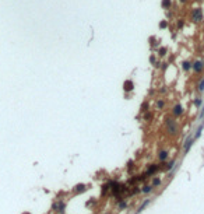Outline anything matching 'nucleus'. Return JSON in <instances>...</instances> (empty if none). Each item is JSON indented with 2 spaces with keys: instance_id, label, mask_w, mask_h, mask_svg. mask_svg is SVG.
Returning <instances> with one entry per match:
<instances>
[{
  "instance_id": "1",
  "label": "nucleus",
  "mask_w": 204,
  "mask_h": 214,
  "mask_svg": "<svg viewBox=\"0 0 204 214\" xmlns=\"http://www.w3.org/2000/svg\"><path fill=\"white\" fill-rule=\"evenodd\" d=\"M191 20H193L194 22H200L203 20V10L201 9H194L193 11H191Z\"/></svg>"
},
{
  "instance_id": "2",
  "label": "nucleus",
  "mask_w": 204,
  "mask_h": 214,
  "mask_svg": "<svg viewBox=\"0 0 204 214\" xmlns=\"http://www.w3.org/2000/svg\"><path fill=\"white\" fill-rule=\"evenodd\" d=\"M191 69H193V71L194 73H203V69H204V62L203 60H197V62H194L193 63V66H191Z\"/></svg>"
},
{
  "instance_id": "3",
  "label": "nucleus",
  "mask_w": 204,
  "mask_h": 214,
  "mask_svg": "<svg viewBox=\"0 0 204 214\" xmlns=\"http://www.w3.org/2000/svg\"><path fill=\"white\" fill-rule=\"evenodd\" d=\"M52 209H53L55 211L63 214V213H64V209H66V203H64V201H58V203H53Z\"/></svg>"
},
{
  "instance_id": "4",
  "label": "nucleus",
  "mask_w": 204,
  "mask_h": 214,
  "mask_svg": "<svg viewBox=\"0 0 204 214\" xmlns=\"http://www.w3.org/2000/svg\"><path fill=\"white\" fill-rule=\"evenodd\" d=\"M134 90V83L133 80H126V81L123 83V91L124 92H130Z\"/></svg>"
},
{
  "instance_id": "5",
  "label": "nucleus",
  "mask_w": 204,
  "mask_h": 214,
  "mask_svg": "<svg viewBox=\"0 0 204 214\" xmlns=\"http://www.w3.org/2000/svg\"><path fill=\"white\" fill-rule=\"evenodd\" d=\"M172 114H173L175 116H180V115L183 114V106H182L180 104L175 105V106H173V111H172Z\"/></svg>"
},
{
  "instance_id": "6",
  "label": "nucleus",
  "mask_w": 204,
  "mask_h": 214,
  "mask_svg": "<svg viewBox=\"0 0 204 214\" xmlns=\"http://www.w3.org/2000/svg\"><path fill=\"white\" fill-rule=\"evenodd\" d=\"M158 171H160V167H158V165H155V164H152L148 169H147L145 173H147V176H150V175H154V173L158 172Z\"/></svg>"
},
{
  "instance_id": "7",
  "label": "nucleus",
  "mask_w": 204,
  "mask_h": 214,
  "mask_svg": "<svg viewBox=\"0 0 204 214\" xmlns=\"http://www.w3.org/2000/svg\"><path fill=\"white\" fill-rule=\"evenodd\" d=\"M85 190H87V186L83 183H80V185H76V188H74V192L76 193H84Z\"/></svg>"
},
{
  "instance_id": "8",
  "label": "nucleus",
  "mask_w": 204,
  "mask_h": 214,
  "mask_svg": "<svg viewBox=\"0 0 204 214\" xmlns=\"http://www.w3.org/2000/svg\"><path fill=\"white\" fill-rule=\"evenodd\" d=\"M161 6H162V9H164V10L171 9V7H172V0H162Z\"/></svg>"
},
{
  "instance_id": "9",
  "label": "nucleus",
  "mask_w": 204,
  "mask_h": 214,
  "mask_svg": "<svg viewBox=\"0 0 204 214\" xmlns=\"http://www.w3.org/2000/svg\"><path fill=\"white\" fill-rule=\"evenodd\" d=\"M166 158H168V151L161 150L160 153H158V160H160V161H165Z\"/></svg>"
},
{
  "instance_id": "10",
  "label": "nucleus",
  "mask_w": 204,
  "mask_h": 214,
  "mask_svg": "<svg viewBox=\"0 0 204 214\" xmlns=\"http://www.w3.org/2000/svg\"><path fill=\"white\" fill-rule=\"evenodd\" d=\"M191 143H193V137H189V139H187L186 141H185V151L187 153L189 151V148H190V146H191Z\"/></svg>"
},
{
  "instance_id": "11",
  "label": "nucleus",
  "mask_w": 204,
  "mask_h": 214,
  "mask_svg": "<svg viewBox=\"0 0 204 214\" xmlns=\"http://www.w3.org/2000/svg\"><path fill=\"white\" fill-rule=\"evenodd\" d=\"M191 66H193V63L187 62V60H186V62H183V63H182V67H183V70H185V71H189L190 69H191Z\"/></svg>"
},
{
  "instance_id": "12",
  "label": "nucleus",
  "mask_w": 204,
  "mask_h": 214,
  "mask_svg": "<svg viewBox=\"0 0 204 214\" xmlns=\"http://www.w3.org/2000/svg\"><path fill=\"white\" fill-rule=\"evenodd\" d=\"M150 43H151V46H152V48H155V46H158V43H160V39H157L155 37H151L150 38Z\"/></svg>"
},
{
  "instance_id": "13",
  "label": "nucleus",
  "mask_w": 204,
  "mask_h": 214,
  "mask_svg": "<svg viewBox=\"0 0 204 214\" xmlns=\"http://www.w3.org/2000/svg\"><path fill=\"white\" fill-rule=\"evenodd\" d=\"M151 190H152V186H151V185H144V186H143V189H141L143 193H150Z\"/></svg>"
},
{
  "instance_id": "14",
  "label": "nucleus",
  "mask_w": 204,
  "mask_h": 214,
  "mask_svg": "<svg viewBox=\"0 0 204 214\" xmlns=\"http://www.w3.org/2000/svg\"><path fill=\"white\" fill-rule=\"evenodd\" d=\"M160 185H161V179H160V178H157V176H154L152 178V185H151V186H160Z\"/></svg>"
},
{
  "instance_id": "15",
  "label": "nucleus",
  "mask_w": 204,
  "mask_h": 214,
  "mask_svg": "<svg viewBox=\"0 0 204 214\" xmlns=\"http://www.w3.org/2000/svg\"><path fill=\"white\" fill-rule=\"evenodd\" d=\"M197 90H199L200 92L204 91V78H201V80L199 81V84H197Z\"/></svg>"
},
{
  "instance_id": "16",
  "label": "nucleus",
  "mask_w": 204,
  "mask_h": 214,
  "mask_svg": "<svg viewBox=\"0 0 204 214\" xmlns=\"http://www.w3.org/2000/svg\"><path fill=\"white\" fill-rule=\"evenodd\" d=\"M168 25H169V20H164V21L160 22V28H161V30H165Z\"/></svg>"
},
{
  "instance_id": "17",
  "label": "nucleus",
  "mask_w": 204,
  "mask_h": 214,
  "mask_svg": "<svg viewBox=\"0 0 204 214\" xmlns=\"http://www.w3.org/2000/svg\"><path fill=\"white\" fill-rule=\"evenodd\" d=\"M166 52H168V49H166L165 46H161L160 49H158V55H160V56H165Z\"/></svg>"
},
{
  "instance_id": "18",
  "label": "nucleus",
  "mask_w": 204,
  "mask_h": 214,
  "mask_svg": "<svg viewBox=\"0 0 204 214\" xmlns=\"http://www.w3.org/2000/svg\"><path fill=\"white\" fill-rule=\"evenodd\" d=\"M164 106H165V102H164L162 99H158V101H157V108H160V109H162Z\"/></svg>"
},
{
  "instance_id": "19",
  "label": "nucleus",
  "mask_w": 204,
  "mask_h": 214,
  "mask_svg": "<svg viewBox=\"0 0 204 214\" xmlns=\"http://www.w3.org/2000/svg\"><path fill=\"white\" fill-rule=\"evenodd\" d=\"M141 111H143V112H148V104H147V102H143V105H141Z\"/></svg>"
},
{
  "instance_id": "20",
  "label": "nucleus",
  "mask_w": 204,
  "mask_h": 214,
  "mask_svg": "<svg viewBox=\"0 0 204 214\" xmlns=\"http://www.w3.org/2000/svg\"><path fill=\"white\" fill-rule=\"evenodd\" d=\"M201 130H203V125L200 126L199 129H197V132H196V136H194V139H199L200 137V134H201Z\"/></svg>"
},
{
  "instance_id": "21",
  "label": "nucleus",
  "mask_w": 204,
  "mask_h": 214,
  "mask_svg": "<svg viewBox=\"0 0 204 214\" xmlns=\"http://www.w3.org/2000/svg\"><path fill=\"white\" fill-rule=\"evenodd\" d=\"M108 189H109V183H106V185H104V186H102V195H105V193L108 192Z\"/></svg>"
},
{
  "instance_id": "22",
  "label": "nucleus",
  "mask_w": 204,
  "mask_h": 214,
  "mask_svg": "<svg viewBox=\"0 0 204 214\" xmlns=\"http://www.w3.org/2000/svg\"><path fill=\"white\" fill-rule=\"evenodd\" d=\"M150 62L154 64V66H155V63H157V58H155V55H151L150 56Z\"/></svg>"
},
{
  "instance_id": "23",
  "label": "nucleus",
  "mask_w": 204,
  "mask_h": 214,
  "mask_svg": "<svg viewBox=\"0 0 204 214\" xmlns=\"http://www.w3.org/2000/svg\"><path fill=\"white\" fill-rule=\"evenodd\" d=\"M126 206H127V203H126L124 200H120L119 201V209H126Z\"/></svg>"
},
{
  "instance_id": "24",
  "label": "nucleus",
  "mask_w": 204,
  "mask_h": 214,
  "mask_svg": "<svg viewBox=\"0 0 204 214\" xmlns=\"http://www.w3.org/2000/svg\"><path fill=\"white\" fill-rule=\"evenodd\" d=\"M201 102H203L201 98H196V99H194V105H196V106H200V105H201Z\"/></svg>"
},
{
  "instance_id": "25",
  "label": "nucleus",
  "mask_w": 204,
  "mask_h": 214,
  "mask_svg": "<svg viewBox=\"0 0 204 214\" xmlns=\"http://www.w3.org/2000/svg\"><path fill=\"white\" fill-rule=\"evenodd\" d=\"M151 118H152V115H151L150 112H145V114H144V119H145V120H150Z\"/></svg>"
},
{
  "instance_id": "26",
  "label": "nucleus",
  "mask_w": 204,
  "mask_h": 214,
  "mask_svg": "<svg viewBox=\"0 0 204 214\" xmlns=\"http://www.w3.org/2000/svg\"><path fill=\"white\" fill-rule=\"evenodd\" d=\"M148 203H150V200H145V201H144V203H143V204H141V207H140V209H138V211H141V210H143V209H144V207H145V206H147V204H148Z\"/></svg>"
},
{
  "instance_id": "27",
  "label": "nucleus",
  "mask_w": 204,
  "mask_h": 214,
  "mask_svg": "<svg viewBox=\"0 0 204 214\" xmlns=\"http://www.w3.org/2000/svg\"><path fill=\"white\" fill-rule=\"evenodd\" d=\"M183 25H185V21H183V20H179L178 21V28H182Z\"/></svg>"
},
{
  "instance_id": "28",
  "label": "nucleus",
  "mask_w": 204,
  "mask_h": 214,
  "mask_svg": "<svg viewBox=\"0 0 204 214\" xmlns=\"http://www.w3.org/2000/svg\"><path fill=\"white\" fill-rule=\"evenodd\" d=\"M172 17H173V14L171 11H166V18H172Z\"/></svg>"
},
{
  "instance_id": "29",
  "label": "nucleus",
  "mask_w": 204,
  "mask_h": 214,
  "mask_svg": "<svg viewBox=\"0 0 204 214\" xmlns=\"http://www.w3.org/2000/svg\"><path fill=\"white\" fill-rule=\"evenodd\" d=\"M162 66H161V69L162 70H166V67H168V63H161Z\"/></svg>"
},
{
  "instance_id": "30",
  "label": "nucleus",
  "mask_w": 204,
  "mask_h": 214,
  "mask_svg": "<svg viewBox=\"0 0 204 214\" xmlns=\"http://www.w3.org/2000/svg\"><path fill=\"white\" fill-rule=\"evenodd\" d=\"M94 203H95V200H88V201H87V206H91V204H94Z\"/></svg>"
},
{
  "instance_id": "31",
  "label": "nucleus",
  "mask_w": 204,
  "mask_h": 214,
  "mask_svg": "<svg viewBox=\"0 0 204 214\" xmlns=\"http://www.w3.org/2000/svg\"><path fill=\"white\" fill-rule=\"evenodd\" d=\"M179 2H180V3H186L187 0H179Z\"/></svg>"
}]
</instances>
